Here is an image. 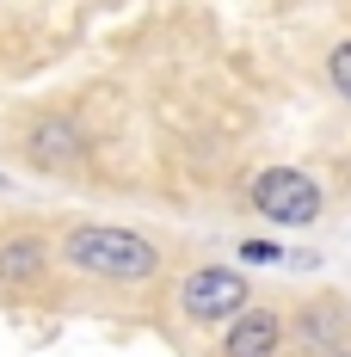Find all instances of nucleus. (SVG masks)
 Returning <instances> with one entry per match:
<instances>
[{"label":"nucleus","mask_w":351,"mask_h":357,"mask_svg":"<svg viewBox=\"0 0 351 357\" xmlns=\"http://www.w3.org/2000/svg\"><path fill=\"white\" fill-rule=\"evenodd\" d=\"M0 191H6V178H0Z\"/></svg>","instance_id":"nucleus-11"},{"label":"nucleus","mask_w":351,"mask_h":357,"mask_svg":"<svg viewBox=\"0 0 351 357\" xmlns=\"http://www.w3.org/2000/svg\"><path fill=\"white\" fill-rule=\"evenodd\" d=\"M253 302V278L241 265H191L179 278V314L191 326H228Z\"/></svg>","instance_id":"nucleus-2"},{"label":"nucleus","mask_w":351,"mask_h":357,"mask_svg":"<svg viewBox=\"0 0 351 357\" xmlns=\"http://www.w3.org/2000/svg\"><path fill=\"white\" fill-rule=\"evenodd\" d=\"M327 357H351V339H345V345H333V351H327Z\"/></svg>","instance_id":"nucleus-10"},{"label":"nucleus","mask_w":351,"mask_h":357,"mask_svg":"<svg viewBox=\"0 0 351 357\" xmlns=\"http://www.w3.org/2000/svg\"><path fill=\"white\" fill-rule=\"evenodd\" d=\"M283 339H296V351H308V357H327L333 345H345V339H351V308H345V296H333V289L308 296V302L283 321Z\"/></svg>","instance_id":"nucleus-5"},{"label":"nucleus","mask_w":351,"mask_h":357,"mask_svg":"<svg viewBox=\"0 0 351 357\" xmlns=\"http://www.w3.org/2000/svg\"><path fill=\"white\" fill-rule=\"evenodd\" d=\"M25 160L37 173H74L87 160V130L74 117H37L25 130Z\"/></svg>","instance_id":"nucleus-6"},{"label":"nucleus","mask_w":351,"mask_h":357,"mask_svg":"<svg viewBox=\"0 0 351 357\" xmlns=\"http://www.w3.org/2000/svg\"><path fill=\"white\" fill-rule=\"evenodd\" d=\"M246 204L265 215V222H278V228H308L327 210V191L302 167H265V173L246 178Z\"/></svg>","instance_id":"nucleus-3"},{"label":"nucleus","mask_w":351,"mask_h":357,"mask_svg":"<svg viewBox=\"0 0 351 357\" xmlns=\"http://www.w3.org/2000/svg\"><path fill=\"white\" fill-rule=\"evenodd\" d=\"M327 86L351 105V37H345V43H333V56H327Z\"/></svg>","instance_id":"nucleus-8"},{"label":"nucleus","mask_w":351,"mask_h":357,"mask_svg":"<svg viewBox=\"0 0 351 357\" xmlns=\"http://www.w3.org/2000/svg\"><path fill=\"white\" fill-rule=\"evenodd\" d=\"M56 259L68 265L74 278L117 284V289L154 284L160 265H167V252L154 247L142 228H124V222H68L62 241H56Z\"/></svg>","instance_id":"nucleus-1"},{"label":"nucleus","mask_w":351,"mask_h":357,"mask_svg":"<svg viewBox=\"0 0 351 357\" xmlns=\"http://www.w3.org/2000/svg\"><path fill=\"white\" fill-rule=\"evenodd\" d=\"M241 259H246V265H283L290 252H283V247H271V241H246V247H241Z\"/></svg>","instance_id":"nucleus-9"},{"label":"nucleus","mask_w":351,"mask_h":357,"mask_svg":"<svg viewBox=\"0 0 351 357\" xmlns=\"http://www.w3.org/2000/svg\"><path fill=\"white\" fill-rule=\"evenodd\" d=\"M50 265H56V241L37 222H19V228L0 234V296H31V289H43Z\"/></svg>","instance_id":"nucleus-4"},{"label":"nucleus","mask_w":351,"mask_h":357,"mask_svg":"<svg viewBox=\"0 0 351 357\" xmlns=\"http://www.w3.org/2000/svg\"><path fill=\"white\" fill-rule=\"evenodd\" d=\"M283 351V314L246 302L234 321L222 326V357H278Z\"/></svg>","instance_id":"nucleus-7"}]
</instances>
